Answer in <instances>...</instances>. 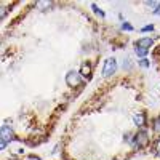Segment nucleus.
<instances>
[{
    "label": "nucleus",
    "mask_w": 160,
    "mask_h": 160,
    "mask_svg": "<svg viewBox=\"0 0 160 160\" xmlns=\"http://www.w3.org/2000/svg\"><path fill=\"white\" fill-rule=\"evenodd\" d=\"M13 130H11V127H8V125H2V130H0V148L2 149H5L7 148V142H10L11 139H13Z\"/></svg>",
    "instance_id": "f257e3e1"
},
{
    "label": "nucleus",
    "mask_w": 160,
    "mask_h": 160,
    "mask_svg": "<svg viewBox=\"0 0 160 160\" xmlns=\"http://www.w3.org/2000/svg\"><path fill=\"white\" fill-rule=\"evenodd\" d=\"M149 144V135H148V131H138L136 135H135V146L136 148H146V146Z\"/></svg>",
    "instance_id": "f03ea898"
},
{
    "label": "nucleus",
    "mask_w": 160,
    "mask_h": 160,
    "mask_svg": "<svg viewBox=\"0 0 160 160\" xmlns=\"http://www.w3.org/2000/svg\"><path fill=\"white\" fill-rule=\"evenodd\" d=\"M115 71H117V61H115L114 58L106 59V62H104V68H102V75L109 77V75L115 74Z\"/></svg>",
    "instance_id": "7ed1b4c3"
},
{
    "label": "nucleus",
    "mask_w": 160,
    "mask_h": 160,
    "mask_svg": "<svg viewBox=\"0 0 160 160\" xmlns=\"http://www.w3.org/2000/svg\"><path fill=\"white\" fill-rule=\"evenodd\" d=\"M66 83H68L69 87L80 85V72H75V71L68 72V75H66Z\"/></svg>",
    "instance_id": "20e7f679"
},
{
    "label": "nucleus",
    "mask_w": 160,
    "mask_h": 160,
    "mask_svg": "<svg viewBox=\"0 0 160 160\" xmlns=\"http://www.w3.org/2000/svg\"><path fill=\"white\" fill-rule=\"evenodd\" d=\"M133 122H135L136 127H144L146 125V115H144V112H138V114L133 115Z\"/></svg>",
    "instance_id": "39448f33"
},
{
    "label": "nucleus",
    "mask_w": 160,
    "mask_h": 160,
    "mask_svg": "<svg viewBox=\"0 0 160 160\" xmlns=\"http://www.w3.org/2000/svg\"><path fill=\"white\" fill-rule=\"evenodd\" d=\"M80 75L85 77V78H90V75H91V64L90 62L82 64V68H80Z\"/></svg>",
    "instance_id": "423d86ee"
},
{
    "label": "nucleus",
    "mask_w": 160,
    "mask_h": 160,
    "mask_svg": "<svg viewBox=\"0 0 160 160\" xmlns=\"http://www.w3.org/2000/svg\"><path fill=\"white\" fill-rule=\"evenodd\" d=\"M136 47H141V48H146V50H149L152 47V38H139L138 42H136Z\"/></svg>",
    "instance_id": "0eeeda50"
},
{
    "label": "nucleus",
    "mask_w": 160,
    "mask_h": 160,
    "mask_svg": "<svg viewBox=\"0 0 160 160\" xmlns=\"http://www.w3.org/2000/svg\"><path fill=\"white\" fill-rule=\"evenodd\" d=\"M148 51H149V50H146V48H141V47H136V48H135V53H136L138 56H141L142 59H144V56H146V55H148Z\"/></svg>",
    "instance_id": "6e6552de"
},
{
    "label": "nucleus",
    "mask_w": 160,
    "mask_h": 160,
    "mask_svg": "<svg viewBox=\"0 0 160 160\" xmlns=\"http://www.w3.org/2000/svg\"><path fill=\"white\" fill-rule=\"evenodd\" d=\"M154 131L160 135V117L155 118V122H154Z\"/></svg>",
    "instance_id": "1a4fd4ad"
},
{
    "label": "nucleus",
    "mask_w": 160,
    "mask_h": 160,
    "mask_svg": "<svg viewBox=\"0 0 160 160\" xmlns=\"http://www.w3.org/2000/svg\"><path fill=\"white\" fill-rule=\"evenodd\" d=\"M139 64L142 66V68H149V66H151V62H149L148 59H146V58H144V59H141V61H139Z\"/></svg>",
    "instance_id": "9d476101"
},
{
    "label": "nucleus",
    "mask_w": 160,
    "mask_h": 160,
    "mask_svg": "<svg viewBox=\"0 0 160 160\" xmlns=\"http://www.w3.org/2000/svg\"><path fill=\"white\" fill-rule=\"evenodd\" d=\"M122 29H123V31H133V28H131L128 22H123V24H122Z\"/></svg>",
    "instance_id": "9b49d317"
},
{
    "label": "nucleus",
    "mask_w": 160,
    "mask_h": 160,
    "mask_svg": "<svg viewBox=\"0 0 160 160\" xmlns=\"http://www.w3.org/2000/svg\"><path fill=\"white\" fill-rule=\"evenodd\" d=\"M93 10H95V13H98L99 16H104V13H102V11H101V10H99V8L96 7V5H93Z\"/></svg>",
    "instance_id": "f8f14e48"
},
{
    "label": "nucleus",
    "mask_w": 160,
    "mask_h": 160,
    "mask_svg": "<svg viewBox=\"0 0 160 160\" xmlns=\"http://www.w3.org/2000/svg\"><path fill=\"white\" fill-rule=\"evenodd\" d=\"M155 152H157V155L160 157V139H158L157 144H155Z\"/></svg>",
    "instance_id": "ddd939ff"
},
{
    "label": "nucleus",
    "mask_w": 160,
    "mask_h": 160,
    "mask_svg": "<svg viewBox=\"0 0 160 160\" xmlns=\"http://www.w3.org/2000/svg\"><path fill=\"white\" fill-rule=\"evenodd\" d=\"M154 29V26H146V28H142V31L144 32H148V31H152Z\"/></svg>",
    "instance_id": "4468645a"
},
{
    "label": "nucleus",
    "mask_w": 160,
    "mask_h": 160,
    "mask_svg": "<svg viewBox=\"0 0 160 160\" xmlns=\"http://www.w3.org/2000/svg\"><path fill=\"white\" fill-rule=\"evenodd\" d=\"M28 160H40V158H38V157H35V155H32V157H29Z\"/></svg>",
    "instance_id": "2eb2a0df"
},
{
    "label": "nucleus",
    "mask_w": 160,
    "mask_h": 160,
    "mask_svg": "<svg viewBox=\"0 0 160 160\" xmlns=\"http://www.w3.org/2000/svg\"><path fill=\"white\" fill-rule=\"evenodd\" d=\"M154 13H155V15H160V5H158V8H157V10H155Z\"/></svg>",
    "instance_id": "dca6fc26"
}]
</instances>
